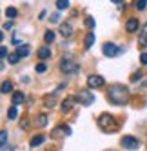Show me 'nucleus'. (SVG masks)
Instances as JSON below:
<instances>
[{"label": "nucleus", "mask_w": 147, "mask_h": 151, "mask_svg": "<svg viewBox=\"0 0 147 151\" xmlns=\"http://www.w3.org/2000/svg\"><path fill=\"white\" fill-rule=\"evenodd\" d=\"M107 100L114 106H123L129 102V89L122 84H113L107 89Z\"/></svg>", "instance_id": "nucleus-1"}, {"label": "nucleus", "mask_w": 147, "mask_h": 151, "mask_svg": "<svg viewBox=\"0 0 147 151\" xmlns=\"http://www.w3.org/2000/svg\"><path fill=\"white\" fill-rule=\"evenodd\" d=\"M98 126H100L102 131H106V133H114V131H118L116 118H114L113 115H109V113L100 115V118H98Z\"/></svg>", "instance_id": "nucleus-2"}, {"label": "nucleus", "mask_w": 147, "mask_h": 151, "mask_svg": "<svg viewBox=\"0 0 147 151\" xmlns=\"http://www.w3.org/2000/svg\"><path fill=\"white\" fill-rule=\"evenodd\" d=\"M78 68H80V66H78L75 60H71L69 57H67V58L64 57V58L60 60V69L64 71V73H67V75H69V73H76V71H78Z\"/></svg>", "instance_id": "nucleus-3"}, {"label": "nucleus", "mask_w": 147, "mask_h": 151, "mask_svg": "<svg viewBox=\"0 0 147 151\" xmlns=\"http://www.w3.org/2000/svg\"><path fill=\"white\" fill-rule=\"evenodd\" d=\"M102 51H103V55H106V57H118L120 53H123V47L114 46L113 42H106V44L102 46Z\"/></svg>", "instance_id": "nucleus-4"}, {"label": "nucleus", "mask_w": 147, "mask_h": 151, "mask_svg": "<svg viewBox=\"0 0 147 151\" xmlns=\"http://www.w3.org/2000/svg\"><path fill=\"white\" fill-rule=\"evenodd\" d=\"M122 147L123 149H129V151H134V149H138L140 147V140L138 138H134V137H131V135H127V137H123L122 138Z\"/></svg>", "instance_id": "nucleus-5"}, {"label": "nucleus", "mask_w": 147, "mask_h": 151, "mask_svg": "<svg viewBox=\"0 0 147 151\" xmlns=\"http://www.w3.org/2000/svg\"><path fill=\"white\" fill-rule=\"evenodd\" d=\"M76 102H80L82 106H91V104L94 102V96H93V93L87 91V89H80V93L76 95Z\"/></svg>", "instance_id": "nucleus-6"}, {"label": "nucleus", "mask_w": 147, "mask_h": 151, "mask_svg": "<svg viewBox=\"0 0 147 151\" xmlns=\"http://www.w3.org/2000/svg\"><path fill=\"white\" fill-rule=\"evenodd\" d=\"M103 77H100V75H89L87 77V86L89 88H94V89H98V88H102L103 86Z\"/></svg>", "instance_id": "nucleus-7"}, {"label": "nucleus", "mask_w": 147, "mask_h": 151, "mask_svg": "<svg viewBox=\"0 0 147 151\" xmlns=\"http://www.w3.org/2000/svg\"><path fill=\"white\" fill-rule=\"evenodd\" d=\"M60 135H71V127L67 126H58L51 131V137H60Z\"/></svg>", "instance_id": "nucleus-8"}, {"label": "nucleus", "mask_w": 147, "mask_h": 151, "mask_svg": "<svg viewBox=\"0 0 147 151\" xmlns=\"http://www.w3.org/2000/svg\"><path fill=\"white\" fill-rule=\"evenodd\" d=\"M140 27V22L136 18H129L127 24H125V29H127V33H134V31H138Z\"/></svg>", "instance_id": "nucleus-9"}, {"label": "nucleus", "mask_w": 147, "mask_h": 151, "mask_svg": "<svg viewBox=\"0 0 147 151\" xmlns=\"http://www.w3.org/2000/svg\"><path fill=\"white\" fill-rule=\"evenodd\" d=\"M44 140H46V137H44V135H35L33 138H31V142H29V146H31V147H36V146H42V144H44Z\"/></svg>", "instance_id": "nucleus-10"}, {"label": "nucleus", "mask_w": 147, "mask_h": 151, "mask_svg": "<svg viewBox=\"0 0 147 151\" xmlns=\"http://www.w3.org/2000/svg\"><path fill=\"white\" fill-rule=\"evenodd\" d=\"M26 100V95L22 91H15L13 93V106H18V104H22Z\"/></svg>", "instance_id": "nucleus-11"}, {"label": "nucleus", "mask_w": 147, "mask_h": 151, "mask_svg": "<svg viewBox=\"0 0 147 151\" xmlns=\"http://www.w3.org/2000/svg\"><path fill=\"white\" fill-rule=\"evenodd\" d=\"M49 57H51V49H49V47H46V46H42V47L38 49V58L46 60V58H49Z\"/></svg>", "instance_id": "nucleus-12"}, {"label": "nucleus", "mask_w": 147, "mask_h": 151, "mask_svg": "<svg viewBox=\"0 0 147 151\" xmlns=\"http://www.w3.org/2000/svg\"><path fill=\"white\" fill-rule=\"evenodd\" d=\"M16 53H18V57H20V58H26V57H29L31 47H29V46H20V47L16 49Z\"/></svg>", "instance_id": "nucleus-13"}, {"label": "nucleus", "mask_w": 147, "mask_h": 151, "mask_svg": "<svg viewBox=\"0 0 147 151\" xmlns=\"http://www.w3.org/2000/svg\"><path fill=\"white\" fill-rule=\"evenodd\" d=\"M76 102V99H67V100H64L62 102V111L64 113H67V111H71V107H73V104Z\"/></svg>", "instance_id": "nucleus-14"}, {"label": "nucleus", "mask_w": 147, "mask_h": 151, "mask_svg": "<svg viewBox=\"0 0 147 151\" xmlns=\"http://www.w3.org/2000/svg\"><path fill=\"white\" fill-rule=\"evenodd\" d=\"M60 33L64 37H71L73 35V27L69 24H60Z\"/></svg>", "instance_id": "nucleus-15"}, {"label": "nucleus", "mask_w": 147, "mask_h": 151, "mask_svg": "<svg viewBox=\"0 0 147 151\" xmlns=\"http://www.w3.org/2000/svg\"><path fill=\"white\" fill-rule=\"evenodd\" d=\"M0 91H2V93H11V91H13V82L4 80V82H2V88H0Z\"/></svg>", "instance_id": "nucleus-16"}, {"label": "nucleus", "mask_w": 147, "mask_h": 151, "mask_svg": "<svg viewBox=\"0 0 147 151\" xmlns=\"http://www.w3.org/2000/svg\"><path fill=\"white\" fill-rule=\"evenodd\" d=\"M36 126H38V127H46V126H47V115H44V113L38 115V116H36Z\"/></svg>", "instance_id": "nucleus-17"}, {"label": "nucleus", "mask_w": 147, "mask_h": 151, "mask_svg": "<svg viewBox=\"0 0 147 151\" xmlns=\"http://www.w3.org/2000/svg\"><path fill=\"white\" fill-rule=\"evenodd\" d=\"M16 116H18V109H16V106H11V107L7 109V118H9V120H15Z\"/></svg>", "instance_id": "nucleus-18"}, {"label": "nucleus", "mask_w": 147, "mask_h": 151, "mask_svg": "<svg viewBox=\"0 0 147 151\" xmlns=\"http://www.w3.org/2000/svg\"><path fill=\"white\" fill-rule=\"evenodd\" d=\"M44 40H46V44H51V42L55 40V31L47 29V31H46V35H44Z\"/></svg>", "instance_id": "nucleus-19"}, {"label": "nucleus", "mask_w": 147, "mask_h": 151, "mask_svg": "<svg viewBox=\"0 0 147 151\" xmlns=\"http://www.w3.org/2000/svg\"><path fill=\"white\" fill-rule=\"evenodd\" d=\"M94 44V33H87L86 35V49H89Z\"/></svg>", "instance_id": "nucleus-20"}, {"label": "nucleus", "mask_w": 147, "mask_h": 151, "mask_svg": "<svg viewBox=\"0 0 147 151\" xmlns=\"http://www.w3.org/2000/svg\"><path fill=\"white\" fill-rule=\"evenodd\" d=\"M56 7L58 11H64V9L69 7V0H56Z\"/></svg>", "instance_id": "nucleus-21"}, {"label": "nucleus", "mask_w": 147, "mask_h": 151, "mask_svg": "<svg viewBox=\"0 0 147 151\" xmlns=\"http://www.w3.org/2000/svg\"><path fill=\"white\" fill-rule=\"evenodd\" d=\"M134 7L138 9V11H143L147 7V0H134Z\"/></svg>", "instance_id": "nucleus-22"}, {"label": "nucleus", "mask_w": 147, "mask_h": 151, "mask_svg": "<svg viewBox=\"0 0 147 151\" xmlns=\"http://www.w3.org/2000/svg\"><path fill=\"white\" fill-rule=\"evenodd\" d=\"M44 104H46V107H49V106L53 107V106L56 104V100H55V95H47V99H46V102H44Z\"/></svg>", "instance_id": "nucleus-23"}, {"label": "nucleus", "mask_w": 147, "mask_h": 151, "mask_svg": "<svg viewBox=\"0 0 147 151\" xmlns=\"http://www.w3.org/2000/svg\"><path fill=\"white\" fill-rule=\"evenodd\" d=\"M16 15H18V11H16L15 7H7V9H6V17H9V18H15Z\"/></svg>", "instance_id": "nucleus-24"}, {"label": "nucleus", "mask_w": 147, "mask_h": 151, "mask_svg": "<svg viewBox=\"0 0 147 151\" xmlns=\"http://www.w3.org/2000/svg\"><path fill=\"white\" fill-rule=\"evenodd\" d=\"M35 71L36 73H46L47 71V66H46L44 62H40V64H36V66H35Z\"/></svg>", "instance_id": "nucleus-25"}, {"label": "nucleus", "mask_w": 147, "mask_h": 151, "mask_svg": "<svg viewBox=\"0 0 147 151\" xmlns=\"http://www.w3.org/2000/svg\"><path fill=\"white\" fill-rule=\"evenodd\" d=\"M18 60H20V57H18V53H11V55L7 57V62H9V64H16Z\"/></svg>", "instance_id": "nucleus-26"}, {"label": "nucleus", "mask_w": 147, "mask_h": 151, "mask_svg": "<svg viewBox=\"0 0 147 151\" xmlns=\"http://www.w3.org/2000/svg\"><path fill=\"white\" fill-rule=\"evenodd\" d=\"M138 44H140L142 47H145V46H147V33H145V31H143V33L140 35V38H138Z\"/></svg>", "instance_id": "nucleus-27"}, {"label": "nucleus", "mask_w": 147, "mask_h": 151, "mask_svg": "<svg viewBox=\"0 0 147 151\" xmlns=\"http://www.w3.org/2000/svg\"><path fill=\"white\" fill-rule=\"evenodd\" d=\"M6 142H7V131L2 129V131H0V146H4Z\"/></svg>", "instance_id": "nucleus-28"}, {"label": "nucleus", "mask_w": 147, "mask_h": 151, "mask_svg": "<svg viewBox=\"0 0 147 151\" xmlns=\"http://www.w3.org/2000/svg\"><path fill=\"white\" fill-rule=\"evenodd\" d=\"M86 26H87L89 29L94 27V18H93V17H86Z\"/></svg>", "instance_id": "nucleus-29"}, {"label": "nucleus", "mask_w": 147, "mask_h": 151, "mask_svg": "<svg viewBox=\"0 0 147 151\" xmlns=\"http://www.w3.org/2000/svg\"><path fill=\"white\" fill-rule=\"evenodd\" d=\"M140 78H142V73L140 71H136V73L131 75V82H136V80H140Z\"/></svg>", "instance_id": "nucleus-30"}, {"label": "nucleus", "mask_w": 147, "mask_h": 151, "mask_svg": "<svg viewBox=\"0 0 147 151\" xmlns=\"http://www.w3.org/2000/svg\"><path fill=\"white\" fill-rule=\"evenodd\" d=\"M4 57H7V47L0 46V58H4Z\"/></svg>", "instance_id": "nucleus-31"}, {"label": "nucleus", "mask_w": 147, "mask_h": 151, "mask_svg": "<svg viewBox=\"0 0 147 151\" xmlns=\"http://www.w3.org/2000/svg\"><path fill=\"white\" fill-rule=\"evenodd\" d=\"M140 62L143 64V66H147V53H142L140 55Z\"/></svg>", "instance_id": "nucleus-32"}, {"label": "nucleus", "mask_w": 147, "mask_h": 151, "mask_svg": "<svg viewBox=\"0 0 147 151\" xmlns=\"http://www.w3.org/2000/svg\"><path fill=\"white\" fill-rule=\"evenodd\" d=\"M4 29H6V31L13 29V22H6V24H4Z\"/></svg>", "instance_id": "nucleus-33"}, {"label": "nucleus", "mask_w": 147, "mask_h": 151, "mask_svg": "<svg viewBox=\"0 0 147 151\" xmlns=\"http://www.w3.org/2000/svg\"><path fill=\"white\" fill-rule=\"evenodd\" d=\"M20 42H22V40H20V37H13V44L15 46H20Z\"/></svg>", "instance_id": "nucleus-34"}, {"label": "nucleus", "mask_w": 147, "mask_h": 151, "mask_svg": "<svg viewBox=\"0 0 147 151\" xmlns=\"http://www.w3.org/2000/svg\"><path fill=\"white\" fill-rule=\"evenodd\" d=\"M58 18H60V15H58V13H55L53 17H51V22H58Z\"/></svg>", "instance_id": "nucleus-35"}, {"label": "nucleus", "mask_w": 147, "mask_h": 151, "mask_svg": "<svg viewBox=\"0 0 147 151\" xmlns=\"http://www.w3.org/2000/svg\"><path fill=\"white\" fill-rule=\"evenodd\" d=\"M2 151H15L11 146H6V147H2Z\"/></svg>", "instance_id": "nucleus-36"}, {"label": "nucleus", "mask_w": 147, "mask_h": 151, "mask_svg": "<svg viewBox=\"0 0 147 151\" xmlns=\"http://www.w3.org/2000/svg\"><path fill=\"white\" fill-rule=\"evenodd\" d=\"M20 126H22V127H24V129H26V127H27V120H26V118H24V120H22V124H20Z\"/></svg>", "instance_id": "nucleus-37"}, {"label": "nucleus", "mask_w": 147, "mask_h": 151, "mask_svg": "<svg viewBox=\"0 0 147 151\" xmlns=\"http://www.w3.org/2000/svg\"><path fill=\"white\" fill-rule=\"evenodd\" d=\"M111 2H114V4H122L123 0H111Z\"/></svg>", "instance_id": "nucleus-38"}, {"label": "nucleus", "mask_w": 147, "mask_h": 151, "mask_svg": "<svg viewBox=\"0 0 147 151\" xmlns=\"http://www.w3.org/2000/svg\"><path fill=\"white\" fill-rule=\"evenodd\" d=\"M2 40H4V35H2V31H0V44H2Z\"/></svg>", "instance_id": "nucleus-39"}, {"label": "nucleus", "mask_w": 147, "mask_h": 151, "mask_svg": "<svg viewBox=\"0 0 147 151\" xmlns=\"http://www.w3.org/2000/svg\"><path fill=\"white\" fill-rule=\"evenodd\" d=\"M2 68H4V66H2V62H0V69H2Z\"/></svg>", "instance_id": "nucleus-40"}, {"label": "nucleus", "mask_w": 147, "mask_h": 151, "mask_svg": "<svg viewBox=\"0 0 147 151\" xmlns=\"http://www.w3.org/2000/svg\"><path fill=\"white\" fill-rule=\"evenodd\" d=\"M145 26H147V24H145Z\"/></svg>", "instance_id": "nucleus-41"}]
</instances>
